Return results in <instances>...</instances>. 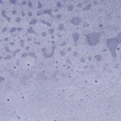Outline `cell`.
<instances>
[{
    "label": "cell",
    "mask_w": 121,
    "mask_h": 121,
    "mask_svg": "<svg viewBox=\"0 0 121 121\" xmlns=\"http://www.w3.org/2000/svg\"><path fill=\"white\" fill-rule=\"evenodd\" d=\"M73 21V23H74V24H75V22H76V24H78L79 22H80L79 19L78 18H75V19L73 18V21Z\"/></svg>",
    "instance_id": "obj_3"
},
{
    "label": "cell",
    "mask_w": 121,
    "mask_h": 121,
    "mask_svg": "<svg viewBox=\"0 0 121 121\" xmlns=\"http://www.w3.org/2000/svg\"><path fill=\"white\" fill-rule=\"evenodd\" d=\"M99 37L97 34H91L90 35L88 36L87 40L88 41V42L90 45H95L97 43V42H98V41L99 40Z\"/></svg>",
    "instance_id": "obj_1"
},
{
    "label": "cell",
    "mask_w": 121,
    "mask_h": 121,
    "mask_svg": "<svg viewBox=\"0 0 121 121\" xmlns=\"http://www.w3.org/2000/svg\"><path fill=\"white\" fill-rule=\"evenodd\" d=\"M108 44V46L109 48V49H110V50H115V47L116 46V44H115V41L114 40H111L110 41H109V42H108L107 43Z\"/></svg>",
    "instance_id": "obj_2"
}]
</instances>
